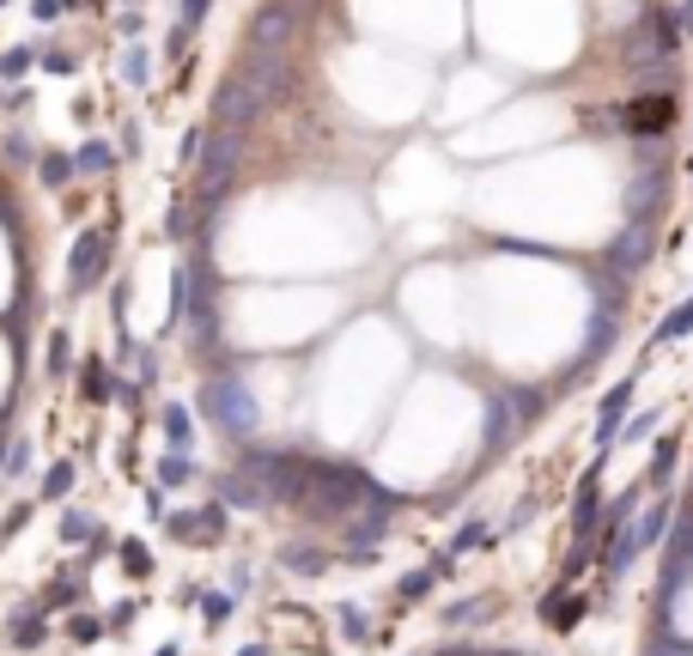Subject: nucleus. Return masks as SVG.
Returning a JSON list of instances; mask_svg holds the SVG:
<instances>
[{
    "mask_svg": "<svg viewBox=\"0 0 693 656\" xmlns=\"http://www.w3.org/2000/svg\"><path fill=\"white\" fill-rule=\"evenodd\" d=\"M201 401H207V420H214L226 438H249V432H256V401H249V389L238 377H214Z\"/></svg>",
    "mask_w": 693,
    "mask_h": 656,
    "instance_id": "1",
    "label": "nucleus"
},
{
    "mask_svg": "<svg viewBox=\"0 0 693 656\" xmlns=\"http://www.w3.org/2000/svg\"><path fill=\"white\" fill-rule=\"evenodd\" d=\"M104 274H110V231H79L74 261H67V292L86 298L92 286H104Z\"/></svg>",
    "mask_w": 693,
    "mask_h": 656,
    "instance_id": "2",
    "label": "nucleus"
},
{
    "mask_svg": "<svg viewBox=\"0 0 693 656\" xmlns=\"http://www.w3.org/2000/svg\"><path fill=\"white\" fill-rule=\"evenodd\" d=\"M214 116H219V128H226V134H238L244 123H256V116H262V92H256L249 79L231 74L226 86L214 92Z\"/></svg>",
    "mask_w": 693,
    "mask_h": 656,
    "instance_id": "3",
    "label": "nucleus"
},
{
    "mask_svg": "<svg viewBox=\"0 0 693 656\" xmlns=\"http://www.w3.org/2000/svg\"><path fill=\"white\" fill-rule=\"evenodd\" d=\"M627 134H663V128H676V98L657 92V98H639V104L627 110Z\"/></svg>",
    "mask_w": 693,
    "mask_h": 656,
    "instance_id": "4",
    "label": "nucleus"
},
{
    "mask_svg": "<svg viewBox=\"0 0 693 656\" xmlns=\"http://www.w3.org/2000/svg\"><path fill=\"white\" fill-rule=\"evenodd\" d=\"M627 401H632V377H620L615 389H608V401H602V413H596V443L608 450V443L620 438V426H627Z\"/></svg>",
    "mask_w": 693,
    "mask_h": 656,
    "instance_id": "5",
    "label": "nucleus"
},
{
    "mask_svg": "<svg viewBox=\"0 0 693 656\" xmlns=\"http://www.w3.org/2000/svg\"><path fill=\"white\" fill-rule=\"evenodd\" d=\"M286 31H293V0H274V7H262L256 25H249V49H274Z\"/></svg>",
    "mask_w": 693,
    "mask_h": 656,
    "instance_id": "6",
    "label": "nucleus"
},
{
    "mask_svg": "<svg viewBox=\"0 0 693 656\" xmlns=\"http://www.w3.org/2000/svg\"><path fill=\"white\" fill-rule=\"evenodd\" d=\"M104 170H116V146L110 140H86L74 153V177H104Z\"/></svg>",
    "mask_w": 693,
    "mask_h": 656,
    "instance_id": "7",
    "label": "nucleus"
},
{
    "mask_svg": "<svg viewBox=\"0 0 693 656\" xmlns=\"http://www.w3.org/2000/svg\"><path fill=\"white\" fill-rule=\"evenodd\" d=\"M37 183H43V189H67V183H74V153L43 146V153H37Z\"/></svg>",
    "mask_w": 693,
    "mask_h": 656,
    "instance_id": "8",
    "label": "nucleus"
},
{
    "mask_svg": "<svg viewBox=\"0 0 693 656\" xmlns=\"http://www.w3.org/2000/svg\"><path fill=\"white\" fill-rule=\"evenodd\" d=\"M123 86H134V92L153 86V49H146V43H128L123 49Z\"/></svg>",
    "mask_w": 693,
    "mask_h": 656,
    "instance_id": "9",
    "label": "nucleus"
},
{
    "mask_svg": "<svg viewBox=\"0 0 693 656\" xmlns=\"http://www.w3.org/2000/svg\"><path fill=\"white\" fill-rule=\"evenodd\" d=\"M688 329H693V298H681V305H676V310H669V317L657 322V340H681V335H688Z\"/></svg>",
    "mask_w": 693,
    "mask_h": 656,
    "instance_id": "10",
    "label": "nucleus"
},
{
    "mask_svg": "<svg viewBox=\"0 0 693 656\" xmlns=\"http://www.w3.org/2000/svg\"><path fill=\"white\" fill-rule=\"evenodd\" d=\"M158 480H165V487H183V480H195V462H189V450H170V456L158 462Z\"/></svg>",
    "mask_w": 693,
    "mask_h": 656,
    "instance_id": "11",
    "label": "nucleus"
},
{
    "mask_svg": "<svg viewBox=\"0 0 693 656\" xmlns=\"http://www.w3.org/2000/svg\"><path fill=\"white\" fill-rule=\"evenodd\" d=\"M31 62H37V49L31 43H13L7 55H0V79H25V74H31Z\"/></svg>",
    "mask_w": 693,
    "mask_h": 656,
    "instance_id": "12",
    "label": "nucleus"
},
{
    "mask_svg": "<svg viewBox=\"0 0 693 656\" xmlns=\"http://www.w3.org/2000/svg\"><path fill=\"white\" fill-rule=\"evenodd\" d=\"M572 523H578V535L596 529V474H585V487H578V517Z\"/></svg>",
    "mask_w": 693,
    "mask_h": 656,
    "instance_id": "13",
    "label": "nucleus"
},
{
    "mask_svg": "<svg viewBox=\"0 0 693 656\" xmlns=\"http://www.w3.org/2000/svg\"><path fill=\"white\" fill-rule=\"evenodd\" d=\"M189 408H165V438H170V450H189Z\"/></svg>",
    "mask_w": 693,
    "mask_h": 656,
    "instance_id": "14",
    "label": "nucleus"
},
{
    "mask_svg": "<svg viewBox=\"0 0 693 656\" xmlns=\"http://www.w3.org/2000/svg\"><path fill=\"white\" fill-rule=\"evenodd\" d=\"M280 559H286V565H293V571H310V578H317V571H323V553H317V548H286V553H280Z\"/></svg>",
    "mask_w": 693,
    "mask_h": 656,
    "instance_id": "15",
    "label": "nucleus"
},
{
    "mask_svg": "<svg viewBox=\"0 0 693 656\" xmlns=\"http://www.w3.org/2000/svg\"><path fill=\"white\" fill-rule=\"evenodd\" d=\"M201 614H207V626H226L231 620V595L207 590V595H201Z\"/></svg>",
    "mask_w": 693,
    "mask_h": 656,
    "instance_id": "16",
    "label": "nucleus"
},
{
    "mask_svg": "<svg viewBox=\"0 0 693 656\" xmlns=\"http://www.w3.org/2000/svg\"><path fill=\"white\" fill-rule=\"evenodd\" d=\"M37 62H43L55 79H67V74H74V55H67V49H37Z\"/></svg>",
    "mask_w": 693,
    "mask_h": 656,
    "instance_id": "17",
    "label": "nucleus"
},
{
    "mask_svg": "<svg viewBox=\"0 0 693 656\" xmlns=\"http://www.w3.org/2000/svg\"><path fill=\"white\" fill-rule=\"evenodd\" d=\"M201 146H207V128H189V134H183V146H177V165H195V158H201Z\"/></svg>",
    "mask_w": 693,
    "mask_h": 656,
    "instance_id": "18",
    "label": "nucleus"
},
{
    "mask_svg": "<svg viewBox=\"0 0 693 656\" xmlns=\"http://www.w3.org/2000/svg\"><path fill=\"white\" fill-rule=\"evenodd\" d=\"M67 487H74V468H49L43 474V499H62Z\"/></svg>",
    "mask_w": 693,
    "mask_h": 656,
    "instance_id": "19",
    "label": "nucleus"
},
{
    "mask_svg": "<svg viewBox=\"0 0 693 656\" xmlns=\"http://www.w3.org/2000/svg\"><path fill=\"white\" fill-rule=\"evenodd\" d=\"M432 583H438V578H432V565H426V571H414V578H401V602H414V595H426Z\"/></svg>",
    "mask_w": 693,
    "mask_h": 656,
    "instance_id": "20",
    "label": "nucleus"
},
{
    "mask_svg": "<svg viewBox=\"0 0 693 656\" xmlns=\"http://www.w3.org/2000/svg\"><path fill=\"white\" fill-rule=\"evenodd\" d=\"M207 13H214V0H183V18H177V25H183V31H195Z\"/></svg>",
    "mask_w": 693,
    "mask_h": 656,
    "instance_id": "21",
    "label": "nucleus"
},
{
    "mask_svg": "<svg viewBox=\"0 0 693 656\" xmlns=\"http://www.w3.org/2000/svg\"><path fill=\"white\" fill-rule=\"evenodd\" d=\"M7 158H18V165H37V153H31V140H25V134H7Z\"/></svg>",
    "mask_w": 693,
    "mask_h": 656,
    "instance_id": "22",
    "label": "nucleus"
},
{
    "mask_svg": "<svg viewBox=\"0 0 693 656\" xmlns=\"http://www.w3.org/2000/svg\"><path fill=\"white\" fill-rule=\"evenodd\" d=\"M104 389H110V371L92 359V365H86V396H104Z\"/></svg>",
    "mask_w": 693,
    "mask_h": 656,
    "instance_id": "23",
    "label": "nucleus"
},
{
    "mask_svg": "<svg viewBox=\"0 0 693 656\" xmlns=\"http://www.w3.org/2000/svg\"><path fill=\"white\" fill-rule=\"evenodd\" d=\"M31 18L37 25H55V18H62V0H31Z\"/></svg>",
    "mask_w": 693,
    "mask_h": 656,
    "instance_id": "24",
    "label": "nucleus"
},
{
    "mask_svg": "<svg viewBox=\"0 0 693 656\" xmlns=\"http://www.w3.org/2000/svg\"><path fill=\"white\" fill-rule=\"evenodd\" d=\"M49 371H67V335H49Z\"/></svg>",
    "mask_w": 693,
    "mask_h": 656,
    "instance_id": "25",
    "label": "nucleus"
},
{
    "mask_svg": "<svg viewBox=\"0 0 693 656\" xmlns=\"http://www.w3.org/2000/svg\"><path fill=\"white\" fill-rule=\"evenodd\" d=\"M123 565H128V571H146L153 559H146V548H140V541H128V548H123Z\"/></svg>",
    "mask_w": 693,
    "mask_h": 656,
    "instance_id": "26",
    "label": "nucleus"
},
{
    "mask_svg": "<svg viewBox=\"0 0 693 656\" xmlns=\"http://www.w3.org/2000/svg\"><path fill=\"white\" fill-rule=\"evenodd\" d=\"M165 231H170V237H189V207H170Z\"/></svg>",
    "mask_w": 693,
    "mask_h": 656,
    "instance_id": "27",
    "label": "nucleus"
},
{
    "mask_svg": "<svg viewBox=\"0 0 693 656\" xmlns=\"http://www.w3.org/2000/svg\"><path fill=\"white\" fill-rule=\"evenodd\" d=\"M116 31H123V37H140V31H146V18H140V13H123V18H116Z\"/></svg>",
    "mask_w": 693,
    "mask_h": 656,
    "instance_id": "28",
    "label": "nucleus"
},
{
    "mask_svg": "<svg viewBox=\"0 0 693 656\" xmlns=\"http://www.w3.org/2000/svg\"><path fill=\"white\" fill-rule=\"evenodd\" d=\"M86 529H92V523L79 517V511H67V523H62V535H67V541H79V535H86Z\"/></svg>",
    "mask_w": 693,
    "mask_h": 656,
    "instance_id": "29",
    "label": "nucleus"
},
{
    "mask_svg": "<svg viewBox=\"0 0 693 656\" xmlns=\"http://www.w3.org/2000/svg\"><path fill=\"white\" fill-rule=\"evenodd\" d=\"M681 13H688V18H693V0H681Z\"/></svg>",
    "mask_w": 693,
    "mask_h": 656,
    "instance_id": "30",
    "label": "nucleus"
},
{
    "mask_svg": "<svg viewBox=\"0 0 693 656\" xmlns=\"http://www.w3.org/2000/svg\"><path fill=\"white\" fill-rule=\"evenodd\" d=\"M62 7H79V0H62Z\"/></svg>",
    "mask_w": 693,
    "mask_h": 656,
    "instance_id": "31",
    "label": "nucleus"
},
{
    "mask_svg": "<svg viewBox=\"0 0 693 656\" xmlns=\"http://www.w3.org/2000/svg\"><path fill=\"white\" fill-rule=\"evenodd\" d=\"M688 177H693V165H688Z\"/></svg>",
    "mask_w": 693,
    "mask_h": 656,
    "instance_id": "32",
    "label": "nucleus"
}]
</instances>
